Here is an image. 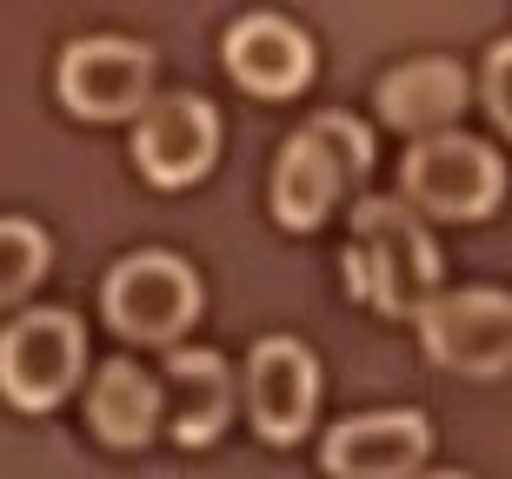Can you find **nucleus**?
I'll return each instance as SVG.
<instances>
[{
    "mask_svg": "<svg viewBox=\"0 0 512 479\" xmlns=\"http://www.w3.org/2000/svg\"><path fill=\"white\" fill-rule=\"evenodd\" d=\"M346 293L366 307L413 320L439 293V247L419 227V213L399 200H360L353 207V247H346Z\"/></svg>",
    "mask_w": 512,
    "mask_h": 479,
    "instance_id": "obj_1",
    "label": "nucleus"
},
{
    "mask_svg": "<svg viewBox=\"0 0 512 479\" xmlns=\"http://www.w3.org/2000/svg\"><path fill=\"white\" fill-rule=\"evenodd\" d=\"M373 167V134H366L353 114H320L306 120L300 134L280 147V167H273V213L280 227H320L333 200H340L346 180H360Z\"/></svg>",
    "mask_w": 512,
    "mask_h": 479,
    "instance_id": "obj_2",
    "label": "nucleus"
},
{
    "mask_svg": "<svg viewBox=\"0 0 512 479\" xmlns=\"http://www.w3.org/2000/svg\"><path fill=\"white\" fill-rule=\"evenodd\" d=\"M399 187L413 200L419 213H439V220H486L499 207V187H506V173H499V154L486 140H466L453 127H439V134H419L406 167H399Z\"/></svg>",
    "mask_w": 512,
    "mask_h": 479,
    "instance_id": "obj_3",
    "label": "nucleus"
},
{
    "mask_svg": "<svg viewBox=\"0 0 512 479\" xmlns=\"http://www.w3.org/2000/svg\"><path fill=\"white\" fill-rule=\"evenodd\" d=\"M100 307H107L120 340L173 346L200 320V280H193V267L173 260V253H127V260L107 273Z\"/></svg>",
    "mask_w": 512,
    "mask_h": 479,
    "instance_id": "obj_4",
    "label": "nucleus"
},
{
    "mask_svg": "<svg viewBox=\"0 0 512 479\" xmlns=\"http://www.w3.org/2000/svg\"><path fill=\"white\" fill-rule=\"evenodd\" d=\"M419 340L433 353V366L466 373V380H493L512 366V293L466 287V293H433L413 313Z\"/></svg>",
    "mask_w": 512,
    "mask_h": 479,
    "instance_id": "obj_5",
    "label": "nucleus"
},
{
    "mask_svg": "<svg viewBox=\"0 0 512 479\" xmlns=\"http://www.w3.org/2000/svg\"><path fill=\"white\" fill-rule=\"evenodd\" d=\"M80 366H87V340H80L74 313H20L0 333V393L27 413H47L74 393Z\"/></svg>",
    "mask_w": 512,
    "mask_h": 479,
    "instance_id": "obj_6",
    "label": "nucleus"
},
{
    "mask_svg": "<svg viewBox=\"0 0 512 479\" xmlns=\"http://www.w3.org/2000/svg\"><path fill=\"white\" fill-rule=\"evenodd\" d=\"M60 100L74 107L80 120H133L153 94V54L140 40H74L60 54Z\"/></svg>",
    "mask_w": 512,
    "mask_h": 479,
    "instance_id": "obj_7",
    "label": "nucleus"
},
{
    "mask_svg": "<svg viewBox=\"0 0 512 479\" xmlns=\"http://www.w3.org/2000/svg\"><path fill=\"white\" fill-rule=\"evenodd\" d=\"M220 154V114L200 94H167L140 107L133 127V160L153 187H193Z\"/></svg>",
    "mask_w": 512,
    "mask_h": 479,
    "instance_id": "obj_8",
    "label": "nucleus"
},
{
    "mask_svg": "<svg viewBox=\"0 0 512 479\" xmlns=\"http://www.w3.org/2000/svg\"><path fill=\"white\" fill-rule=\"evenodd\" d=\"M320 406V366L300 340H260L247 360V413L273 446H293Z\"/></svg>",
    "mask_w": 512,
    "mask_h": 479,
    "instance_id": "obj_9",
    "label": "nucleus"
},
{
    "mask_svg": "<svg viewBox=\"0 0 512 479\" xmlns=\"http://www.w3.org/2000/svg\"><path fill=\"white\" fill-rule=\"evenodd\" d=\"M426 420L419 413H360L326 433V473L333 479H413L426 466Z\"/></svg>",
    "mask_w": 512,
    "mask_h": 479,
    "instance_id": "obj_10",
    "label": "nucleus"
},
{
    "mask_svg": "<svg viewBox=\"0 0 512 479\" xmlns=\"http://www.w3.org/2000/svg\"><path fill=\"white\" fill-rule=\"evenodd\" d=\"M227 74L260 100H286L313 80V40L280 14H247L227 27Z\"/></svg>",
    "mask_w": 512,
    "mask_h": 479,
    "instance_id": "obj_11",
    "label": "nucleus"
},
{
    "mask_svg": "<svg viewBox=\"0 0 512 479\" xmlns=\"http://www.w3.org/2000/svg\"><path fill=\"white\" fill-rule=\"evenodd\" d=\"M167 426L180 446H207L233 413V373L220 353H187V346H173L167 353Z\"/></svg>",
    "mask_w": 512,
    "mask_h": 479,
    "instance_id": "obj_12",
    "label": "nucleus"
},
{
    "mask_svg": "<svg viewBox=\"0 0 512 479\" xmlns=\"http://www.w3.org/2000/svg\"><path fill=\"white\" fill-rule=\"evenodd\" d=\"M459 107H466V74L453 60H406L380 80V120L399 134H439L453 127Z\"/></svg>",
    "mask_w": 512,
    "mask_h": 479,
    "instance_id": "obj_13",
    "label": "nucleus"
},
{
    "mask_svg": "<svg viewBox=\"0 0 512 479\" xmlns=\"http://www.w3.org/2000/svg\"><path fill=\"white\" fill-rule=\"evenodd\" d=\"M87 420L107 446H147L153 420H160V386L140 373V366L114 360L94 373V393H87Z\"/></svg>",
    "mask_w": 512,
    "mask_h": 479,
    "instance_id": "obj_14",
    "label": "nucleus"
},
{
    "mask_svg": "<svg viewBox=\"0 0 512 479\" xmlns=\"http://www.w3.org/2000/svg\"><path fill=\"white\" fill-rule=\"evenodd\" d=\"M40 273H47V233L34 220H0V307H14Z\"/></svg>",
    "mask_w": 512,
    "mask_h": 479,
    "instance_id": "obj_15",
    "label": "nucleus"
},
{
    "mask_svg": "<svg viewBox=\"0 0 512 479\" xmlns=\"http://www.w3.org/2000/svg\"><path fill=\"white\" fill-rule=\"evenodd\" d=\"M486 107H493V120L512 134V40H499L493 54H486Z\"/></svg>",
    "mask_w": 512,
    "mask_h": 479,
    "instance_id": "obj_16",
    "label": "nucleus"
},
{
    "mask_svg": "<svg viewBox=\"0 0 512 479\" xmlns=\"http://www.w3.org/2000/svg\"><path fill=\"white\" fill-rule=\"evenodd\" d=\"M413 479H466V473H413Z\"/></svg>",
    "mask_w": 512,
    "mask_h": 479,
    "instance_id": "obj_17",
    "label": "nucleus"
}]
</instances>
